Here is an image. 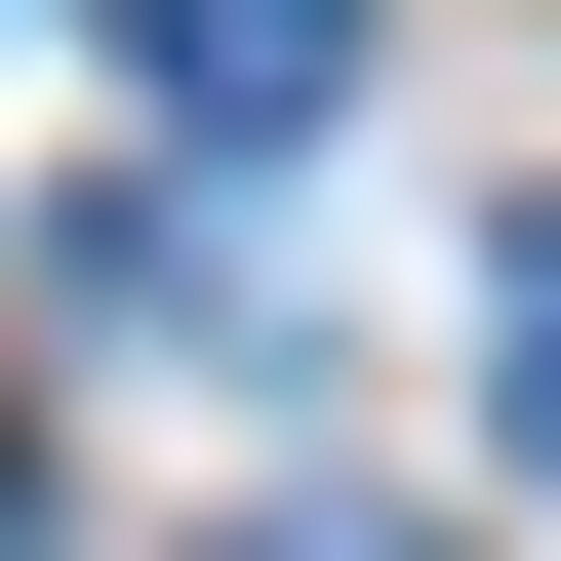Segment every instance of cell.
<instances>
[{
    "label": "cell",
    "instance_id": "obj_1",
    "mask_svg": "<svg viewBox=\"0 0 561 561\" xmlns=\"http://www.w3.org/2000/svg\"><path fill=\"white\" fill-rule=\"evenodd\" d=\"M121 81H161L201 161H280V121H362V0H121Z\"/></svg>",
    "mask_w": 561,
    "mask_h": 561
},
{
    "label": "cell",
    "instance_id": "obj_2",
    "mask_svg": "<svg viewBox=\"0 0 561 561\" xmlns=\"http://www.w3.org/2000/svg\"><path fill=\"white\" fill-rule=\"evenodd\" d=\"M481 442H522V481H561V241H522V280H481Z\"/></svg>",
    "mask_w": 561,
    "mask_h": 561
},
{
    "label": "cell",
    "instance_id": "obj_3",
    "mask_svg": "<svg viewBox=\"0 0 561 561\" xmlns=\"http://www.w3.org/2000/svg\"><path fill=\"white\" fill-rule=\"evenodd\" d=\"M280 561H401V522H280Z\"/></svg>",
    "mask_w": 561,
    "mask_h": 561
}]
</instances>
